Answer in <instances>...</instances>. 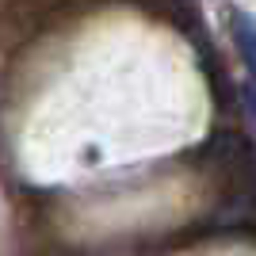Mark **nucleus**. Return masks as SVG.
I'll list each match as a JSON object with an SVG mask.
<instances>
[{"instance_id":"nucleus-1","label":"nucleus","mask_w":256,"mask_h":256,"mask_svg":"<svg viewBox=\"0 0 256 256\" xmlns=\"http://www.w3.org/2000/svg\"><path fill=\"white\" fill-rule=\"evenodd\" d=\"M230 34H234V46L241 54L248 73H256V20L245 12H230Z\"/></svg>"}]
</instances>
